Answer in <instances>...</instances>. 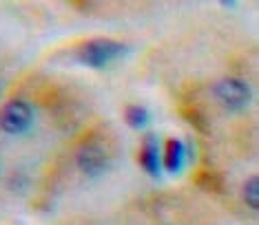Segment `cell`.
<instances>
[{
  "instance_id": "1",
  "label": "cell",
  "mask_w": 259,
  "mask_h": 225,
  "mask_svg": "<svg viewBox=\"0 0 259 225\" xmlns=\"http://www.w3.org/2000/svg\"><path fill=\"white\" fill-rule=\"evenodd\" d=\"M124 51L126 46L120 42H113V40H93V42L82 46V51L78 53V60L82 64H87V67L102 69L104 64L120 58Z\"/></svg>"
},
{
  "instance_id": "2",
  "label": "cell",
  "mask_w": 259,
  "mask_h": 225,
  "mask_svg": "<svg viewBox=\"0 0 259 225\" xmlns=\"http://www.w3.org/2000/svg\"><path fill=\"white\" fill-rule=\"evenodd\" d=\"M217 102L228 110H239L250 102V88L237 78H224L213 88Z\"/></svg>"
},
{
  "instance_id": "3",
  "label": "cell",
  "mask_w": 259,
  "mask_h": 225,
  "mask_svg": "<svg viewBox=\"0 0 259 225\" xmlns=\"http://www.w3.org/2000/svg\"><path fill=\"white\" fill-rule=\"evenodd\" d=\"M33 124V112L25 102H9L0 110V128L9 135H22L31 128Z\"/></svg>"
},
{
  "instance_id": "4",
  "label": "cell",
  "mask_w": 259,
  "mask_h": 225,
  "mask_svg": "<svg viewBox=\"0 0 259 225\" xmlns=\"http://www.w3.org/2000/svg\"><path fill=\"white\" fill-rule=\"evenodd\" d=\"M140 163L151 177H157L162 170V157H160V141L155 135H146L140 150Z\"/></svg>"
},
{
  "instance_id": "5",
  "label": "cell",
  "mask_w": 259,
  "mask_h": 225,
  "mask_svg": "<svg viewBox=\"0 0 259 225\" xmlns=\"http://www.w3.org/2000/svg\"><path fill=\"white\" fill-rule=\"evenodd\" d=\"M78 165L87 175H100L104 168H107V157H104V152L100 150L98 146L87 144L78 155Z\"/></svg>"
},
{
  "instance_id": "6",
  "label": "cell",
  "mask_w": 259,
  "mask_h": 225,
  "mask_svg": "<svg viewBox=\"0 0 259 225\" xmlns=\"http://www.w3.org/2000/svg\"><path fill=\"white\" fill-rule=\"evenodd\" d=\"M184 161H186L184 144H182L180 139H170L168 144H166V155H164V168H166L170 175H178V173H182V168H184Z\"/></svg>"
},
{
  "instance_id": "7",
  "label": "cell",
  "mask_w": 259,
  "mask_h": 225,
  "mask_svg": "<svg viewBox=\"0 0 259 225\" xmlns=\"http://www.w3.org/2000/svg\"><path fill=\"white\" fill-rule=\"evenodd\" d=\"M126 122H128L131 128L142 130L146 124H149V110L142 108V106H128L126 108Z\"/></svg>"
},
{
  "instance_id": "8",
  "label": "cell",
  "mask_w": 259,
  "mask_h": 225,
  "mask_svg": "<svg viewBox=\"0 0 259 225\" xmlns=\"http://www.w3.org/2000/svg\"><path fill=\"white\" fill-rule=\"evenodd\" d=\"M246 201H248V205L252 210L259 208V179L257 177H252V179L246 183Z\"/></svg>"
},
{
  "instance_id": "9",
  "label": "cell",
  "mask_w": 259,
  "mask_h": 225,
  "mask_svg": "<svg viewBox=\"0 0 259 225\" xmlns=\"http://www.w3.org/2000/svg\"><path fill=\"white\" fill-rule=\"evenodd\" d=\"M0 93H3V86H0Z\"/></svg>"
}]
</instances>
